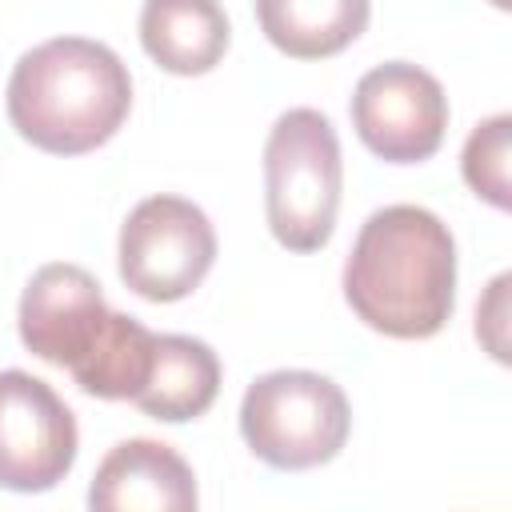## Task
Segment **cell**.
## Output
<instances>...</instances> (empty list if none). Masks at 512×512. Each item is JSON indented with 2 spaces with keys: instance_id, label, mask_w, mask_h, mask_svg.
<instances>
[{
  "instance_id": "8992f818",
  "label": "cell",
  "mask_w": 512,
  "mask_h": 512,
  "mask_svg": "<svg viewBox=\"0 0 512 512\" xmlns=\"http://www.w3.org/2000/svg\"><path fill=\"white\" fill-rule=\"evenodd\" d=\"M120 280L152 300L172 304L192 296L216 264V228L200 204L184 196H148L120 224Z\"/></svg>"
},
{
  "instance_id": "30bf717a",
  "label": "cell",
  "mask_w": 512,
  "mask_h": 512,
  "mask_svg": "<svg viewBox=\"0 0 512 512\" xmlns=\"http://www.w3.org/2000/svg\"><path fill=\"white\" fill-rule=\"evenodd\" d=\"M232 28L220 0H144L140 44L172 76H204L228 52Z\"/></svg>"
},
{
  "instance_id": "5bb4252c",
  "label": "cell",
  "mask_w": 512,
  "mask_h": 512,
  "mask_svg": "<svg viewBox=\"0 0 512 512\" xmlns=\"http://www.w3.org/2000/svg\"><path fill=\"white\" fill-rule=\"evenodd\" d=\"M504 328H508V272H500V276L488 284V296L476 304V336L484 340V348H488L500 364L508 360Z\"/></svg>"
},
{
  "instance_id": "6da1fadb",
  "label": "cell",
  "mask_w": 512,
  "mask_h": 512,
  "mask_svg": "<svg viewBox=\"0 0 512 512\" xmlns=\"http://www.w3.org/2000/svg\"><path fill=\"white\" fill-rule=\"evenodd\" d=\"M344 300L392 340L436 336L456 308V240L420 204L376 208L344 260Z\"/></svg>"
},
{
  "instance_id": "4fadbf2b",
  "label": "cell",
  "mask_w": 512,
  "mask_h": 512,
  "mask_svg": "<svg viewBox=\"0 0 512 512\" xmlns=\"http://www.w3.org/2000/svg\"><path fill=\"white\" fill-rule=\"evenodd\" d=\"M508 152H512V116H488L480 120L460 152V172L468 188L488 200L492 208H508Z\"/></svg>"
},
{
  "instance_id": "9c48e42d",
  "label": "cell",
  "mask_w": 512,
  "mask_h": 512,
  "mask_svg": "<svg viewBox=\"0 0 512 512\" xmlns=\"http://www.w3.org/2000/svg\"><path fill=\"white\" fill-rule=\"evenodd\" d=\"M196 504L188 460L148 436L112 444L88 484V508L96 512H192Z\"/></svg>"
},
{
  "instance_id": "7c38bea8",
  "label": "cell",
  "mask_w": 512,
  "mask_h": 512,
  "mask_svg": "<svg viewBox=\"0 0 512 512\" xmlns=\"http://www.w3.org/2000/svg\"><path fill=\"white\" fill-rule=\"evenodd\" d=\"M372 16V0H256L260 32L292 60L344 52Z\"/></svg>"
},
{
  "instance_id": "8fae6325",
  "label": "cell",
  "mask_w": 512,
  "mask_h": 512,
  "mask_svg": "<svg viewBox=\"0 0 512 512\" xmlns=\"http://www.w3.org/2000/svg\"><path fill=\"white\" fill-rule=\"evenodd\" d=\"M220 392V356L180 332H156V352L144 388L132 396V404L164 424H184L196 420L212 408Z\"/></svg>"
},
{
  "instance_id": "ba28073f",
  "label": "cell",
  "mask_w": 512,
  "mask_h": 512,
  "mask_svg": "<svg viewBox=\"0 0 512 512\" xmlns=\"http://www.w3.org/2000/svg\"><path fill=\"white\" fill-rule=\"evenodd\" d=\"M76 448V416L56 388L24 368H0V488H56L72 472Z\"/></svg>"
},
{
  "instance_id": "7a4b0ae2",
  "label": "cell",
  "mask_w": 512,
  "mask_h": 512,
  "mask_svg": "<svg viewBox=\"0 0 512 512\" xmlns=\"http://www.w3.org/2000/svg\"><path fill=\"white\" fill-rule=\"evenodd\" d=\"M20 344L64 368L96 400H132L152 368L156 332L112 312L96 276L80 264H44L20 292Z\"/></svg>"
},
{
  "instance_id": "52a82bcc",
  "label": "cell",
  "mask_w": 512,
  "mask_h": 512,
  "mask_svg": "<svg viewBox=\"0 0 512 512\" xmlns=\"http://www.w3.org/2000/svg\"><path fill=\"white\" fill-rule=\"evenodd\" d=\"M348 112L360 144L388 164H420L436 156L448 132V96L440 80L408 60L368 68L356 80Z\"/></svg>"
},
{
  "instance_id": "277c9868",
  "label": "cell",
  "mask_w": 512,
  "mask_h": 512,
  "mask_svg": "<svg viewBox=\"0 0 512 512\" xmlns=\"http://www.w3.org/2000/svg\"><path fill=\"white\" fill-rule=\"evenodd\" d=\"M344 188L336 128L316 108H288L264 140V216L288 252H320L332 240Z\"/></svg>"
},
{
  "instance_id": "5b68a950",
  "label": "cell",
  "mask_w": 512,
  "mask_h": 512,
  "mask_svg": "<svg viewBox=\"0 0 512 512\" xmlns=\"http://www.w3.org/2000/svg\"><path fill=\"white\" fill-rule=\"evenodd\" d=\"M352 428L348 396L336 380L308 368L256 376L240 400V436L256 460L280 472L320 468L340 456Z\"/></svg>"
},
{
  "instance_id": "3957f363",
  "label": "cell",
  "mask_w": 512,
  "mask_h": 512,
  "mask_svg": "<svg viewBox=\"0 0 512 512\" xmlns=\"http://www.w3.org/2000/svg\"><path fill=\"white\" fill-rule=\"evenodd\" d=\"M8 120L40 152L84 156L108 144L132 108L128 64L100 40L56 36L28 48L8 76Z\"/></svg>"
}]
</instances>
